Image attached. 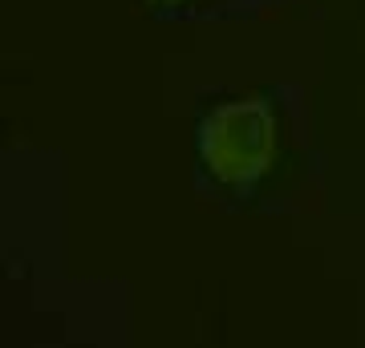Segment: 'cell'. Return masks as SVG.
Wrapping results in <instances>:
<instances>
[{"label": "cell", "mask_w": 365, "mask_h": 348, "mask_svg": "<svg viewBox=\"0 0 365 348\" xmlns=\"http://www.w3.org/2000/svg\"><path fill=\"white\" fill-rule=\"evenodd\" d=\"M199 170L223 194H252L276 167L280 114L264 93H235L211 105L195 134Z\"/></svg>", "instance_id": "6da1fadb"}, {"label": "cell", "mask_w": 365, "mask_h": 348, "mask_svg": "<svg viewBox=\"0 0 365 348\" xmlns=\"http://www.w3.org/2000/svg\"><path fill=\"white\" fill-rule=\"evenodd\" d=\"M146 4H155V9H187V4H195V0H146Z\"/></svg>", "instance_id": "7a4b0ae2"}]
</instances>
